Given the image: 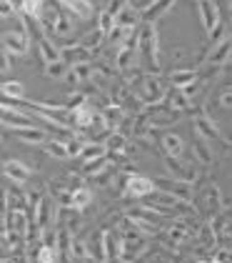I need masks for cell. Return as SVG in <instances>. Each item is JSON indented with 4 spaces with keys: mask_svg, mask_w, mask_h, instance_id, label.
<instances>
[{
    "mask_svg": "<svg viewBox=\"0 0 232 263\" xmlns=\"http://www.w3.org/2000/svg\"><path fill=\"white\" fill-rule=\"evenodd\" d=\"M70 30H73V28H70L68 18H65V15H60V18H58V25H55V33H58V35H68Z\"/></svg>",
    "mask_w": 232,
    "mask_h": 263,
    "instance_id": "60d3db41",
    "label": "cell"
},
{
    "mask_svg": "<svg viewBox=\"0 0 232 263\" xmlns=\"http://www.w3.org/2000/svg\"><path fill=\"white\" fill-rule=\"evenodd\" d=\"M82 103H88V101H85V96H80V93H75V96H70V98H68V103H65V105H68L70 110H75V108H80Z\"/></svg>",
    "mask_w": 232,
    "mask_h": 263,
    "instance_id": "ee69618b",
    "label": "cell"
},
{
    "mask_svg": "<svg viewBox=\"0 0 232 263\" xmlns=\"http://www.w3.org/2000/svg\"><path fill=\"white\" fill-rule=\"evenodd\" d=\"M195 156H197V161L205 163V165H210L213 163V153H210V148H207V143H205V138H197L193 145Z\"/></svg>",
    "mask_w": 232,
    "mask_h": 263,
    "instance_id": "1f68e13d",
    "label": "cell"
},
{
    "mask_svg": "<svg viewBox=\"0 0 232 263\" xmlns=\"http://www.w3.org/2000/svg\"><path fill=\"white\" fill-rule=\"evenodd\" d=\"M45 76L48 78H53V81H60V78H65L68 76V61H50L45 63Z\"/></svg>",
    "mask_w": 232,
    "mask_h": 263,
    "instance_id": "603a6c76",
    "label": "cell"
},
{
    "mask_svg": "<svg viewBox=\"0 0 232 263\" xmlns=\"http://www.w3.org/2000/svg\"><path fill=\"white\" fill-rule=\"evenodd\" d=\"M62 81L65 83H70V85H77V76H75V70H68V76H65V78H62Z\"/></svg>",
    "mask_w": 232,
    "mask_h": 263,
    "instance_id": "bcb514c9",
    "label": "cell"
},
{
    "mask_svg": "<svg viewBox=\"0 0 232 263\" xmlns=\"http://www.w3.org/2000/svg\"><path fill=\"white\" fill-rule=\"evenodd\" d=\"M100 121H102V125H105L108 130H117V125H120V121H122V110H120L117 105L105 108V110L100 113Z\"/></svg>",
    "mask_w": 232,
    "mask_h": 263,
    "instance_id": "ffe728a7",
    "label": "cell"
},
{
    "mask_svg": "<svg viewBox=\"0 0 232 263\" xmlns=\"http://www.w3.org/2000/svg\"><path fill=\"white\" fill-rule=\"evenodd\" d=\"M205 196H207V203H210V205H220V201H222V198H220V191H217V185H207V188H205Z\"/></svg>",
    "mask_w": 232,
    "mask_h": 263,
    "instance_id": "f35d334b",
    "label": "cell"
},
{
    "mask_svg": "<svg viewBox=\"0 0 232 263\" xmlns=\"http://www.w3.org/2000/svg\"><path fill=\"white\" fill-rule=\"evenodd\" d=\"M97 121L95 108H90V103H82L80 108L73 110V125L77 128H93V123Z\"/></svg>",
    "mask_w": 232,
    "mask_h": 263,
    "instance_id": "8fae6325",
    "label": "cell"
},
{
    "mask_svg": "<svg viewBox=\"0 0 232 263\" xmlns=\"http://www.w3.org/2000/svg\"><path fill=\"white\" fill-rule=\"evenodd\" d=\"M5 178H10L13 183H28L30 181V168L23 165L20 161H5Z\"/></svg>",
    "mask_w": 232,
    "mask_h": 263,
    "instance_id": "7c38bea8",
    "label": "cell"
},
{
    "mask_svg": "<svg viewBox=\"0 0 232 263\" xmlns=\"http://www.w3.org/2000/svg\"><path fill=\"white\" fill-rule=\"evenodd\" d=\"M220 108H225V110H230L232 108V90H222V93H220Z\"/></svg>",
    "mask_w": 232,
    "mask_h": 263,
    "instance_id": "7bdbcfd3",
    "label": "cell"
},
{
    "mask_svg": "<svg viewBox=\"0 0 232 263\" xmlns=\"http://www.w3.org/2000/svg\"><path fill=\"white\" fill-rule=\"evenodd\" d=\"M197 8H200L202 25H205L207 35H210L215 28L220 25V10H217V3H215V0H197Z\"/></svg>",
    "mask_w": 232,
    "mask_h": 263,
    "instance_id": "277c9868",
    "label": "cell"
},
{
    "mask_svg": "<svg viewBox=\"0 0 232 263\" xmlns=\"http://www.w3.org/2000/svg\"><path fill=\"white\" fill-rule=\"evenodd\" d=\"M43 151L48 153V156H53V158H60V161H65V158H70V153H68V145L60 141H48L43 143Z\"/></svg>",
    "mask_w": 232,
    "mask_h": 263,
    "instance_id": "cb8c5ba5",
    "label": "cell"
},
{
    "mask_svg": "<svg viewBox=\"0 0 232 263\" xmlns=\"http://www.w3.org/2000/svg\"><path fill=\"white\" fill-rule=\"evenodd\" d=\"M157 185L165 188V191H170V193H175L177 198H182V201H187V203L193 198V185H190V181L175 178V181H157Z\"/></svg>",
    "mask_w": 232,
    "mask_h": 263,
    "instance_id": "ba28073f",
    "label": "cell"
},
{
    "mask_svg": "<svg viewBox=\"0 0 232 263\" xmlns=\"http://www.w3.org/2000/svg\"><path fill=\"white\" fill-rule=\"evenodd\" d=\"M3 48L13 55H28L30 50V33H20V30H5L3 33Z\"/></svg>",
    "mask_w": 232,
    "mask_h": 263,
    "instance_id": "7a4b0ae2",
    "label": "cell"
},
{
    "mask_svg": "<svg viewBox=\"0 0 232 263\" xmlns=\"http://www.w3.org/2000/svg\"><path fill=\"white\" fill-rule=\"evenodd\" d=\"M193 125H195V130H197V136H200V138H205V141H215V138H220L217 125H215L207 116H197Z\"/></svg>",
    "mask_w": 232,
    "mask_h": 263,
    "instance_id": "4fadbf2b",
    "label": "cell"
},
{
    "mask_svg": "<svg viewBox=\"0 0 232 263\" xmlns=\"http://www.w3.org/2000/svg\"><path fill=\"white\" fill-rule=\"evenodd\" d=\"M68 8H73V13L80 15V18H90V15H93V10H95L90 0H70V5H68Z\"/></svg>",
    "mask_w": 232,
    "mask_h": 263,
    "instance_id": "d6a6232c",
    "label": "cell"
},
{
    "mask_svg": "<svg viewBox=\"0 0 232 263\" xmlns=\"http://www.w3.org/2000/svg\"><path fill=\"white\" fill-rule=\"evenodd\" d=\"M162 148H165V153L173 156V158H182V156H185V141H182L180 136H175V133H167V136L162 138Z\"/></svg>",
    "mask_w": 232,
    "mask_h": 263,
    "instance_id": "2e32d148",
    "label": "cell"
},
{
    "mask_svg": "<svg viewBox=\"0 0 232 263\" xmlns=\"http://www.w3.org/2000/svg\"><path fill=\"white\" fill-rule=\"evenodd\" d=\"M100 156H108L105 143H85V148L80 153V158H85V161H93V158H100Z\"/></svg>",
    "mask_w": 232,
    "mask_h": 263,
    "instance_id": "484cf974",
    "label": "cell"
},
{
    "mask_svg": "<svg viewBox=\"0 0 232 263\" xmlns=\"http://www.w3.org/2000/svg\"><path fill=\"white\" fill-rule=\"evenodd\" d=\"M3 70H10V53L3 48Z\"/></svg>",
    "mask_w": 232,
    "mask_h": 263,
    "instance_id": "7dc6e473",
    "label": "cell"
},
{
    "mask_svg": "<svg viewBox=\"0 0 232 263\" xmlns=\"http://www.w3.org/2000/svg\"><path fill=\"white\" fill-rule=\"evenodd\" d=\"M115 25H117V23H115V15H113L110 10H102V13H100V18H97V28H100L105 35H108V33H110Z\"/></svg>",
    "mask_w": 232,
    "mask_h": 263,
    "instance_id": "d590c367",
    "label": "cell"
},
{
    "mask_svg": "<svg viewBox=\"0 0 232 263\" xmlns=\"http://www.w3.org/2000/svg\"><path fill=\"white\" fill-rule=\"evenodd\" d=\"M105 145H108V151H113V153H122V151L128 148V138H125L122 133H117V130H110Z\"/></svg>",
    "mask_w": 232,
    "mask_h": 263,
    "instance_id": "f1b7e54d",
    "label": "cell"
},
{
    "mask_svg": "<svg viewBox=\"0 0 232 263\" xmlns=\"http://www.w3.org/2000/svg\"><path fill=\"white\" fill-rule=\"evenodd\" d=\"M90 203H93V191L85 188V185H82V188H75V191H73V198H70V211H77V213H80V211H85Z\"/></svg>",
    "mask_w": 232,
    "mask_h": 263,
    "instance_id": "9a60e30c",
    "label": "cell"
},
{
    "mask_svg": "<svg viewBox=\"0 0 232 263\" xmlns=\"http://www.w3.org/2000/svg\"><path fill=\"white\" fill-rule=\"evenodd\" d=\"M3 125H5L8 130H10V128H13V130H20V128H35L30 116H25L23 110H10L8 105L3 108Z\"/></svg>",
    "mask_w": 232,
    "mask_h": 263,
    "instance_id": "5b68a950",
    "label": "cell"
},
{
    "mask_svg": "<svg viewBox=\"0 0 232 263\" xmlns=\"http://www.w3.org/2000/svg\"><path fill=\"white\" fill-rule=\"evenodd\" d=\"M140 98H142V103H147V105L162 101V85H160V81L157 78H145L142 88H140Z\"/></svg>",
    "mask_w": 232,
    "mask_h": 263,
    "instance_id": "52a82bcc",
    "label": "cell"
},
{
    "mask_svg": "<svg viewBox=\"0 0 232 263\" xmlns=\"http://www.w3.org/2000/svg\"><path fill=\"white\" fill-rule=\"evenodd\" d=\"M85 256H88L85 243H82V241H73V261H82Z\"/></svg>",
    "mask_w": 232,
    "mask_h": 263,
    "instance_id": "ab89813d",
    "label": "cell"
},
{
    "mask_svg": "<svg viewBox=\"0 0 232 263\" xmlns=\"http://www.w3.org/2000/svg\"><path fill=\"white\" fill-rule=\"evenodd\" d=\"M133 55H135V48H130V45H120L117 58H115L117 70H128V65H130V61H133Z\"/></svg>",
    "mask_w": 232,
    "mask_h": 263,
    "instance_id": "4dcf8cb0",
    "label": "cell"
},
{
    "mask_svg": "<svg viewBox=\"0 0 232 263\" xmlns=\"http://www.w3.org/2000/svg\"><path fill=\"white\" fill-rule=\"evenodd\" d=\"M217 258L222 263H232V248H222V251L217 253Z\"/></svg>",
    "mask_w": 232,
    "mask_h": 263,
    "instance_id": "f6af8a7d",
    "label": "cell"
},
{
    "mask_svg": "<svg viewBox=\"0 0 232 263\" xmlns=\"http://www.w3.org/2000/svg\"><path fill=\"white\" fill-rule=\"evenodd\" d=\"M110 163V156H100V158H93V161H85L82 165V173H88V176H97V173H102V168Z\"/></svg>",
    "mask_w": 232,
    "mask_h": 263,
    "instance_id": "f546056e",
    "label": "cell"
},
{
    "mask_svg": "<svg viewBox=\"0 0 232 263\" xmlns=\"http://www.w3.org/2000/svg\"><path fill=\"white\" fill-rule=\"evenodd\" d=\"M170 236H173V243L177 241H185L187 236H190V231H187V226H185V221H173L170 223Z\"/></svg>",
    "mask_w": 232,
    "mask_h": 263,
    "instance_id": "836d02e7",
    "label": "cell"
},
{
    "mask_svg": "<svg viewBox=\"0 0 232 263\" xmlns=\"http://www.w3.org/2000/svg\"><path fill=\"white\" fill-rule=\"evenodd\" d=\"M200 263H222L220 258H213V261H200Z\"/></svg>",
    "mask_w": 232,
    "mask_h": 263,
    "instance_id": "681fc988",
    "label": "cell"
},
{
    "mask_svg": "<svg viewBox=\"0 0 232 263\" xmlns=\"http://www.w3.org/2000/svg\"><path fill=\"white\" fill-rule=\"evenodd\" d=\"M195 78H197L195 70L182 68V70H175L173 76H170V83H173V88H187V85H193L195 83Z\"/></svg>",
    "mask_w": 232,
    "mask_h": 263,
    "instance_id": "7402d4cb",
    "label": "cell"
},
{
    "mask_svg": "<svg viewBox=\"0 0 232 263\" xmlns=\"http://www.w3.org/2000/svg\"><path fill=\"white\" fill-rule=\"evenodd\" d=\"M35 263H60V251L55 246L45 243L38 251V256H35Z\"/></svg>",
    "mask_w": 232,
    "mask_h": 263,
    "instance_id": "d4e9b609",
    "label": "cell"
},
{
    "mask_svg": "<svg viewBox=\"0 0 232 263\" xmlns=\"http://www.w3.org/2000/svg\"><path fill=\"white\" fill-rule=\"evenodd\" d=\"M73 70H75V76H77V81L80 83L93 81V76H95V70H93L90 63H77V65H73Z\"/></svg>",
    "mask_w": 232,
    "mask_h": 263,
    "instance_id": "e575fe53",
    "label": "cell"
},
{
    "mask_svg": "<svg viewBox=\"0 0 232 263\" xmlns=\"http://www.w3.org/2000/svg\"><path fill=\"white\" fill-rule=\"evenodd\" d=\"M15 136H18L23 143H28V145H43V143H48L45 138V130H40V128H20V130H13Z\"/></svg>",
    "mask_w": 232,
    "mask_h": 263,
    "instance_id": "e0dca14e",
    "label": "cell"
},
{
    "mask_svg": "<svg viewBox=\"0 0 232 263\" xmlns=\"http://www.w3.org/2000/svg\"><path fill=\"white\" fill-rule=\"evenodd\" d=\"M100 238H102V261L113 263L115 258H120V251H117L115 236H113L110 231H102V233H100Z\"/></svg>",
    "mask_w": 232,
    "mask_h": 263,
    "instance_id": "5bb4252c",
    "label": "cell"
},
{
    "mask_svg": "<svg viewBox=\"0 0 232 263\" xmlns=\"http://www.w3.org/2000/svg\"><path fill=\"white\" fill-rule=\"evenodd\" d=\"M90 48H85V45H75V48H65V53H62V58L68 63H90V53H88Z\"/></svg>",
    "mask_w": 232,
    "mask_h": 263,
    "instance_id": "d6986e66",
    "label": "cell"
},
{
    "mask_svg": "<svg viewBox=\"0 0 232 263\" xmlns=\"http://www.w3.org/2000/svg\"><path fill=\"white\" fill-rule=\"evenodd\" d=\"M155 191H157V181L147 178V176H140V173L128 176V181H125V196L128 198H135V201L153 196Z\"/></svg>",
    "mask_w": 232,
    "mask_h": 263,
    "instance_id": "6da1fadb",
    "label": "cell"
},
{
    "mask_svg": "<svg viewBox=\"0 0 232 263\" xmlns=\"http://www.w3.org/2000/svg\"><path fill=\"white\" fill-rule=\"evenodd\" d=\"M25 88L18 81H5L3 83V101H23Z\"/></svg>",
    "mask_w": 232,
    "mask_h": 263,
    "instance_id": "44dd1931",
    "label": "cell"
},
{
    "mask_svg": "<svg viewBox=\"0 0 232 263\" xmlns=\"http://www.w3.org/2000/svg\"><path fill=\"white\" fill-rule=\"evenodd\" d=\"M80 263H100V261H97V258H93V256H85Z\"/></svg>",
    "mask_w": 232,
    "mask_h": 263,
    "instance_id": "c3c4849f",
    "label": "cell"
},
{
    "mask_svg": "<svg viewBox=\"0 0 232 263\" xmlns=\"http://www.w3.org/2000/svg\"><path fill=\"white\" fill-rule=\"evenodd\" d=\"M20 10H23L28 18H35V21H40V15H43V10H45V3H43V0H23Z\"/></svg>",
    "mask_w": 232,
    "mask_h": 263,
    "instance_id": "4316f807",
    "label": "cell"
},
{
    "mask_svg": "<svg viewBox=\"0 0 232 263\" xmlns=\"http://www.w3.org/2000/svg\"><path fill=\"white\" fill-rule=\"evenodd\" d=\"M232 55V38H225V41H220L217 45H213V50H210V55H207V65H215V68H220L222 63H227V58Z\"/></svg>",
    "mask_w": 232,
    "mask_h": 263,
    "instance_id": "8992f818",
    "label": "cell"
},
{
    "mask_svg": "<svg viewBox=\"0 0 232 263\" xmlns=\"http://www.w3.org/2000/svg\"><path fill=\"white\" fill-rule=\"evenodd\" d=\"M140 21H142V10H137V8H133L130 3L117 13L115 23L117 25H122V28H128V30H137V25H140Z\"/></svg>",
    "mask_w": 232,
    "mask_h": 263,
    "instance_id": "9c48e42d",
    "label": "cell"
},
{
    "mask_svg": "<svg viewBox=\"0 0 232 263\" xmlns=\"http://www.w3.org/2000/svg\"><path fill=\"white\" fill-rule=\"evenodd\" d=\"M60 3H62V5H70V0H60Z\"/></svg>",
    "mask_w": 232,
    "mask_h": 263,
    "instance_id": "f907efd6",
    "label": "cell"
},
{
    "mask_svg": "<svg viewBox=\"0 0 232 263\" xmlns=\"http://www.w3.org/2000/svg\"><path fill=\"white\" fill-rule=\"evenodd\" d=\"M65 145H68V153L70 156H80L82 148H85V143L80 141V138H70V141H65Z\"/></svg>",
    "mask_w": 232,
    "mask_h": 263,
    "instance_id": "74e56055",
    "label": "cell"
},
{
    "mask_svg": "<svg viewBox=\"0 0 232 263\" xmlns=\"http://www.w3.org/2000/svg\"><path fill=\"white\" fill-rule=\"evenodd\" d=\"M102 38H105V33H102V30L97 28L95 33H90V35L85 38V43H82V45H85V48H97V45H100V41H102Z\"/></svg>",
    "mask_w": 232,
    "mask_h": 263,
    "instance_id": "8d00e7d4",
    "label": "cell"
},
{
    "mask_svg": "<svg viewBox=\"0 0 232 263\" xmlns=\"http://www.w3.org/2000/svg\"><path fill=\"white\" fill-rule=\"evenodd\" d=\"M190 103H193L190 96L185 90H180V88H175L173 93H170V108H175V110H187Z\"/></svg>",
    "mask_w": 232,
    "mask_h": 263,
    "instance_id": "83f0119b",
    "label": "cell"
},
{
    "mask_svg": "<svg viewBox=\"0 0 232 263\" xmlns=\"http://www.w3.org/2000/svg\"><path fill=\"white\" fill-rule=\"evenodd\" d=\"M125 5H128V0H110L105 10H110V13H113V15H115V18H117V13H120V10H122Z\"/></svg>",
    "mask_w": 232,
    "mask_h": 263,
    "instance_id": "b9f144b4",
    "label": "cell"
},
{
    "mask_svg": "<svg viewBox=\"0 0 232 263\" xmlns=\"http://www.w3.org/2000/svg\"><path fill=\"white\" fill-rule=\"evenodd\" d=\"M38 48H40V55H43V61L50 63V61H60L62 55L58 53V48L50 43L48 35H38Z\"/></svg>",
    "mask_w": 232,
    "mask_h": 263,
    "instance_id": "ac0fdd59",
    "label": "cell"
},
{
    "mask_svg": "<svg viewBox=\"0 0 232 263\" xmlns=\"http://www.w3.org/2000/svg\"><path fill=\"white\" fill-rule=\"evenodd\" d=\"M145 251H147L145 238H142V241H122V246H120V261L122 263H133L137 256H142Z\"/></svg>",
    "mask_w": 232,
    "mask_h": 263,
    "instance_id": "30bf717a",
    "label": "cell"
},
{
    "mask_svg": "<svg viewBox=\"0 0 232 263\" xmlns=\"http://www.w3.org/2000/svg\"><path fill=\"white\" fill-rule=\"evenodd\" d=\"M150 61L157 65L160 63V55H157V33H155V25L147 23L142 30H140V45H137Z\"/></svg>",
    "mask_w": 232,
    "mask_h": 263,
    "instance_id": "3957f363",
    "label": "cell"
}]
</instances>
